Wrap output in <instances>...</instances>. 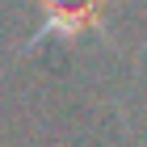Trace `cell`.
<instances>
[{"label": "cell", "instance_id": "obj_1", "mask_svg": "<svg viewBox=\"0 0 147 147\" xmlns=\"http://www.w3.org/2000/svg\"><path fill=\"white\" fill-rule=\"evenodd\" d=\"M101 9L105 0H46V25L42 34H80V30H88V25L101 21Z\"/></svg>", "mask_w": 147, "mask_h": 147}]
</instances>
